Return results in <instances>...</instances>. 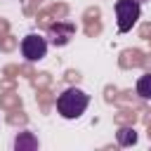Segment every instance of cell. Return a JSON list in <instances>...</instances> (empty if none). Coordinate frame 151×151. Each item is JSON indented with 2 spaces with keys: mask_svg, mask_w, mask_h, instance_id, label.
<instances>
[{
  "mask_svg": "<svg viewBox=\"0 0 151 151\" xmlns=\"http://www.w3.org/2000/svg\"><path fill=\"white\" fill-rule=\"evenodd\" d=\"M90 106V94L80 87H66L59 97H57V113L66 120H76L80 118Z\"/></svg>",
  "mask_w": 151,
  "mask_h": 151,
  "instance_id": "1",
  "label": "cell"
},
{
  "mask_svg": "<svg viewBox=\"0 0 151 151\" xmlns=\"http://www.w3.org/2000/svg\"><path fill=\"white\" fill-rule=\"evenodd\" d=\"M142 17V2L139 0H116V19H118V31L127 33L137 26Z\"/></svg>",
  "mask_w": 151,
  "mask_h": 151,
  "instance_id": "2",
  "label": "cell"
},
{
  "mask_svg": "<svg viewBox=\"0 0 151 151\" xmlns=\"http://www.w3.org/2000/svg\"><path fill=\"white\" fill-rule=\"evenodd\" d=\"M21 57L31 64L42 61L47 57V38L40 33H28L21 38Z\"/></svg>",
  "mask_w": 151,
  "mask_h": 151,
  "instance_id": "3",
  "label": "cell"
},
{
  "mask_svg": "<svg viewBox=\"0 0 151 151\" xmlns=\"http://www.w3.org/2000/svg\"><path fill=\"white\" fill-rule=\"evenodd\" d=\"M73 35H76V24H71V21H57V24H50V28H47V38L54 47L68 45Z\"/></svg>",
  "mask_w": 151,
  "mask_h": 151,
  "instance_id": "4",
  "label": "cell"
},
{
  "mask_svg": "<svg viewBox=\"0 0 151 151\" xmlns=\"http://www.w3.org/2000/svg\"><path fill=\"white\" fill-rule=\"evenodd\" d=\"M14 149L17 151H33V149H38V139L33 137V132H19V137L14 139Z\"/></svg>",
  "mask_w": 151,
  "mask_h": 151,
  "instance_id": "5",
  "label": "cell"
},
{
  "mask_svg": "<svg viewBox=\"0 0 151 151\" xmlns=\"http://www.w3.org/2000/svg\"><path fill=\"white\" fill-rule=\"evenodd\" d=\"M116 139H118L120 146H134L139 137H137V130H134V127H120V130L116 132Z\"/></svg>",
  "mask_w": 151,
  "mask_h": 151,
  "instance_id": "6",
  "label": "cell"
},
{
  "mask_svg": "<svg viewBox=\"0 0 151 151\" xmlns=\"http://www.w3.org/2000/svg\"><path fill=\"white\" fill-rule=\"evenodd\" d=\"M137 94L142 97V99H146V101H151V71L149 73H144V76H139V80H137Z\"/></svg>",
  "mask_w": 151,
  "mask_h": 151,
  "instance_id": "7",
  "label": "cell"
},
{
  "mask_svg": "<svg viewBox=\"0 0 151 151\" xmlns=\"http://www.w3.org/2000/svg\"><path fill=\"white\" fill-rule=\"evenodd\" d=\"M139 2H144V0H139Z\"/></svg>",
  "mask_w": 151,
  "mask_h": 151,
  "instance_id": "8",
  "label": "cell"
}]
</instances>
